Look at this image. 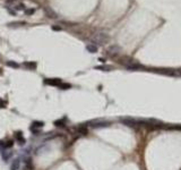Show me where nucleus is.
Here are the masks:
<instances>
[{
    "label": "nucleus",
    "instance_id": "nucleus-1",
    "mask_svg": "<svg viewBox=\"0 0 181 170\" xmlns=\"http://www.w3.org/2000/svg\"><path fill=\"white\" fill-rule=\"evenodd\" d=\"M91 41L95 45H104L110 41V36L105 33H96L91 37Z\"/></svg>",
    "mask_w": 181,
    "mask_h": 170
},
{
    "label": "nucleus",
    "instance_id": "nucleus-2",
    "mask_svg": "<svg viewBox=\"0 0 181 170\" xmlns=\"http://www.w3.org/2000/svg\"><path fill=\"white\" fill-rule=\"evenodd\" d=\"M121 52V48L118 47V45H111L110 48L107 50V53L111 57H114V56H118L119 53Z\"/></svg>",
    "mask_w": 181,
    "mask_h": 170
},
{
    "label": "nucleus",
    "instance_id": "nucleus-3",
    "mask_svg": "<svg viewBox=\"0 0 181 170\" xmlns=\"http://www.w3.org/2000/svg\"><path fill=\"white\" fill-rule=\"evenodd\" d=\"M44 83L47 85H52V86H59L62 81L60 79V78H48V79H45Z\"/></svg>",
    "mask_w": 181,
    "mask_h": 170
},
{
    "label": "nucleus",
    "instance_id": "nucleus-4",
    "mask_svg": "<svg viewBox=\"0 0 181 170\" xmlns=\"http://www.w3.org/2000/svg\"><path fill=\"white\" fill-rule=\"evenodd\" d=\"M44 13H45V15L48 16L49 18H57L58 17V15H57V13H55L53 9H51L50 7H44Z\"/></svg>",
    "mask_w": 181,
    "mask_h": 170
},
{
    "label": "nucleus",
    "instance_id": "nucleus-5",
    "mask_svg": "<svg viewBox=\"0 0 181 170\" xmlns=\"http://www.w3.org/2000/svg\"><path fill=\"white\" fill-rule=\"evenodd\" d=\"M89 125L92 126L93 128H99V127H104V126H107V122L101 121V120H95V121L89 122Z\"/></svg>",
    "mask_w": 181,
    "mask_h": 170
},
{
    "label": "nucleus",
    "instance_id": "nucleus-6",
    "mask_svg": "<svg viewBox=\"0 0 181 170\" xmlns=\"http://www.w3.org/2000/svg\"><path fill=\"white\" fill-rule=\"evenodd\" d=\"M15 140L18 142V144H20V145L25 144V138H24V136L22 135V132L15 133Z\"/></svg>",
    "mask_w": 181,
    "mask_h": 170
},
{
    "label": "nucleus",
    "instance_id": "nucleus-7",
    "mask_svg": "<svg viewBox=\"0 0 181 170\" xmlns=\"http://www.w3.org/2000/svg\"><path fill=\"white\" fill-rule=\"evenodd\" d=\"M1 156H2V159L5 160V161H8V160L10 159L11 156V152L10 151H7V149H4V150H1Z\"/></svg>",
    "mask_w": 181,
    "mask_h": 170
},
{
    "label": "nucleus",
    "instance_id": "nucleus-8",
    "mask_svg": "<svg viewBox=\"0 0 181 170\" xmlns=\"http://www.w3.org/2000/svg\"><path fill=\"white\" fill-rule=\"evenodd\" d=\"M86 50L88 52H91V53H95V52H97V45L89 43V44L86 45Z\"/></svg>",
    "mask_w": 181,
    "mask_h": 170
},
{
    "label": "nucleus",
    "instance_id": "nucleus-9",
    "mask_svg": "<svg viewBox=\"0 0 181 170\" xmlns=\"http://www.w3.org/2000/svg\"><path fill=\"white\" fill-rule=\"evenodd\" d=\"M77 132L79 134H81V135H87V134H88V129H87L86 126H78Z\"/></svg>",
    "mask_w": 181,
    "mask_h": 170
},
{
    "label": "nucleus",
    "instance_id": "nucleus-10",
    "mask_svg": "<svg viewBox=\"0 0 181 170\" xmlns=\"http://www.w3.org/2000/svg\"><path fill=\"white\" fill-rule=\"evenodd\" d=\"M19 166H20V162H19V159H16L13 161V163L10 164V170H18Z\"/></svg>",
    "mask_w": 181,
    "mask_h": 170
},
{
    "label": "nucleus",
    "instance_id": "nucleus-11",
    "mask_svg": "<svg viewBox=\"0 0 181 170\" xmlns=\"http://www.w3.org/2000/svg\"><path fill=\"white\" fill-rule=\"evenodd\" d=\"M24 66H25L26 68L34 69V68H36V64L35 63H24Z\"/></svg>",
    "mask_w": 181,
    "mask_h": 170
},
{
    "label": "nucleus",
    "instance_id": "nucleus-12",
    "mask_svg": "<svg viewBox=\"0 0 181 170\" xmlns=\"http://www.w3.org/2000/svg\"><path fill=\"white\" fill-rule=\"evenodd\" d=\"M58 87H60V89H62V90H68V89H70L71 87V85L68 84V83H61Z\"/></svg>",
    "mask_w": 181,
    "mask_h": 170
},
{
    "label": "nucleus",
    "instance_id": "nucleus-13",
    "mask_svg": "<svg viewBox=\"0 0 181 170\" xmlns=\"http://www.w3.org/2000/svg\"><path fill=\"white\" fill-rule=\"evenodd\" d=\"M32 125H33V126H32L33 128H34V127H40V128H41V127H43L44 122H43V121H33Z\"/></svg>",
    "mask_w": 181,
    "mask_h": 170
},
{
    "label": "nucleus",
    "instance_id": "nucleus-14",
    "mask_svg": "<svg viewBox=\"0 0 181 170\" xmlns=\"http://www.w3.org/2000/svg\"><path fill=\"white\" fill-rule=\"evenodd\" d=\"M54 125L57 126V127H61V128H63V127H65V122H63V120H55Z\"/></svg>",
    "mask_w": 181,
    "mask_h": 170
},
{
    "label": "nucleus",
    "instance_id": "nucleus-15",
    "mask_svg": "<svg viewBox=\"0 0 181 170\" xmlns=\"http://www.w3.org/2000/svg\"><path fill=\"white\" fill-rule=\"evenodd\" d=\"M96 69H100V70H111L112 69V67L111 66H97L95 67Z\"/></svg>",
    "mask_w": 181,
    "mask_h": 170
},
{
    "label": "nucleus",
    "instance_id": "nucleus-16",
    "mask_svg": "<svg viewBox=\"0 0 181 170\" xmlns=\"http://www.w3.org/2000/svg\"><path fill=\"white\" fill-rule=\"evenodd\" d=\"M25 164H26V167H27L28 169H33V167H32V164H31V159H30V158H27V159L25 160Z\"/></svg>",
    "mask_w": 181,
    "mask_h": 170
},
{
    "label": "nucleus",
    "instance_id": "nucleus-17",
    "mask_svg": "<svg viewBox=\"0 0 181 170\" xmlns=\"http://www.w3.org/2000/svg\"><path fill=\"white\" fill-rule=\"evenodd\" d=\"M7 65H8V66H10V67H13V68H18V67H19V65H18V64L13 63V61H8V63H7Z\"/></svg>",
    "mask_w": 181,
    "mask_h": 170
},
{
    "label": "nucleus",
    "instance_id": "nucleus-18",
    "mask_svg": "<svg viewBox=\"0 0 181 170\" xmlns=\"http://www.w3.org/2000/svg\"><path fill=\"white\" fill-rule=\"evenodd\" d=\"M10 26H22V25H25V22H17V23H10L9 24Z\"/></svg>",
    "mask_w": 181,
    "mask_h": 170
},
{
    "label": "nucleus",
    "instance_id": "nucleus-19",
    "mask_svg": "<svg viewBox=\"0 0 181 170\" xmlns=\"http://www.w3.org/2000/svg\"><path fill=\"white\" fill-rule=\"evenodd\" d=\"M34 13H35V9H33V8H32V9H26L25 10L26 15H32V14H34Z\"/></svg>",
    "mask_w": 181,
    "mask_h": 170
},
{
    "label": "nucleus",
    "instance_id": "nucleus-20",
    "mask_svg": "<svg viewBox=\"0 0 181 170\" xmlns=\"http://www.w3.org/2000/svg\"><path fill=\"white\" fill-rule=\"evenodd\" d=\"M6 106H7V102L4 101L2 99H0V108H6Z\"/></svg>",
    "mask_w": 181,
    "mask_h": 170
},
{
    "label": "nucleus",
    "instance_id": "nucleus-21",
    "mask_svg": "<svg viewBox=\"0 0 181 170\" xmlns=\"http://www.w3.org/2000/svg\"><path fill=\"white\" fill-rule=\"evenodd\" d=\"M16 9H17V10H24V9H25V6H24L23 4H20L16 7Z\"/></svg>",
    "mask_w": 181,
    "mask_h": 170
},
{
    "label": "nucleus",
    "instance_id": "nucleus-22",
    "mask_svg": "<svg viewBox=\"0 0 181 170\" xmlns=\"http://www.w3.org/2000/svg\"><path fill=\"white\" fill-rule=\"evenodd\" d=\"M52 30H54V31H60V30H61V27H60V26H52Z\"/></svg>",
    "mask_w": 181,
    "mask_h": 170
},
{
    "label": "nucleus",
    "instance_id": "nucleus-23",
    "mask_svg": "<svg viewBox=\"0 0 181 170\" xmlns=\"http://www.w3.org/2000/svg\"><path fill=\"white\" fill-rule=\"evenodd\" d=\"M0 146H5V143L2 141H0Z\"/></svg>",
    "mask_w": 181,
    "mask_h": 170
},
{
    "label": "nucleus",
    "instance_id": "nucleus-24",
    "mask_svg": "<svg viewBox=\"0 0 181 170\" xmlns=\"http://www.w3.org/2000/svg\"><path fill=\"white\" fill-rule=\"evenodd\" d=\"M8 1H16V0H8Z\"/></svg>",
    "mask_w": 181,
    "mask_h": 170
},
{
    "label": "nucleus",
    "instance_id": "nucleus-25",
    "mask_svg": "<svg viewBox=\"0 0 181 170\" xmlns=\"http://www.w3.org/2000/svg\"><path fill=\"white\" fill-rule=\"evenodd\" d=\"M0 74H1V69H0Z\"/></svg>",
    "mask_w": 181,
    "mask_h": 170
}]
</instances>
